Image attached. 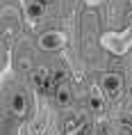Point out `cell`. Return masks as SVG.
<instances>
[{
	"mask_svg": "<svg viewBox=\"0 0 132 135\" xmlns=\"http://www.w3.org/2000/svg\"><path fill=\"white\" fill-rule=\"evenodd\" d=\"M100 46L112 55H125L132 48V28H125V32H103Z\"/></svg>",
	"mask_w": 132,
	"mask_h": 135,
	"instance_id": "6da1fadb",
	"label": "cell"
},
{
	"mask_svg": "<svg viewBox=\"0 0 132 135\" xmlns=\"http://www.w3.org/2000/svg\"><path fill=\"white\" fill-rule=\"evenodd\" d=\"M66 46V35L59 32V30H48L39 37V48L48 50V53H55V50H62Z\"/></svg>",
	"mask_w": 132,
	"mask_h": 135,
	"instance_id": "7a4b0ae2",
	"label": "cell"
},
{
	"mask_svg": "<svg viewBox=\"0 0 132 135\" xmlns=\"http://www.w3.org/2000/svg\"><path fill=\"white\" fill-rule=\"evenodd\" d=\"M121 87H123V78L118 73H105L103 76V89L107 96H116L121 92Z\"/></svg>",
	"mask_w": 132,
	"mask_h": 135,
	"instance_id": "3957f363",
	"label": "cell"
},
{
	"mask_svg": "<svg viewBox=\"0 0 132 135\" xmlns=\"http://www.w3.org/2000/svg\"><path fill=\"white\" fill-rule=\"evenodd\" d=\"M46 2L43 0H32V2H28V7H25V14H28V21L32 23V25H36V23L41 21L43 12H46V7H43Z\"/></svg>",
	"mask_w": 132,
	"mask_h": 135,
	"instance_id": "277c9868",
	"label": "cell"
},
{
	"mask_svg": "<svg viewBox=\"0 0 132 135\" xmlns=\"http://www.w3.org/2000/svg\"><path fill=\"white\" fill-rule=\"evenodd\" d=\"M9 108H12V112H14L16 117H23V114L28 112V99H25L21 92H14L9 96Z\"/></svg>",
	"mask_w": 132,
	"mask_h": 135,
	"instance_id": "5b68a950",
	"label": "cell"
},
{
	"mask_svg": "<svg viewBox=\"0 0 132 135\" xmlns=\"http://www.w3.org/2000/svg\"><path fill=\"white\" fill-rule=\"evenodd\" d=\"M89 108L93 110V112H100L105 108V99L103 94L98 92V87H91V94H89Z\"/></svg>",
	"mask_w": 132,
	"mask_h": 135,
	"instance_id": "8992f818",
	"label": "cell"
},
{
	"mask_svg": "<svg viewBox=\"0 0 132 135\" xmlns=\"http://www.w3.org/2000/svg\"><path fill=\"white\" fill-rule=\"evenodd\" d=\"M55 99H57L59 105H68V103H71V89H68V87H59L57 94H55Z\"/></svg>",
	"mask_w": 132,
	"mask_h": 135,
	"instance_id": "52a82bcc",
	"label": "cell"
},
{
	"mask_svg": "<svg viewBox=\"0 0 132 135\" xmlns=\"http://www.w3.org/2000/svg\"><path fill=\"white\" fill-rule=\"evenodd\" d=\"M46 78H48V71H46V69H39V71L34 73V83H39L41 87L48 85V83H46Z\"/></svg>",
	"mask_w": 132,
	"mask_h": 135,
	"instance_id": "ba28073f",
	"label": "cell"
},
{
	"mask_svg": "<svg viewBox=\"0 0 132 135\" xmlns=\"http://www.w3.org/2000/svg\"><path fill=\"white\" fill-rule=\"evenodd\" d=\"M66 135H87V124H77V126L71 128Z\"/></svg>",
	"mask_w": 132,
	"mask_h": 135,
	"instance_id": "9c48e42d",
	"label": "cell"
},
{
	"mask_svg": "<svg viewBox=\"0 0 132 135\" xmlns=\"http://www.w3.org/2000/svg\"><path fill=\"white\" fill-rule=\"evenodd\" d=\"M9 73V50H5V66H2V78H7Z\"/></svg>",
	"mask_w": 132,
	"mask_h": 135,
	"instance_id": "30bf717a",
	"label": "cell"
},
{
	"mask_svg": "<svg viewBox=\"0 0 132 135\" xmlns=\"http://www.w3.org/2000/svg\"><path fill=\"white\" fill-rule=\"evenodd\" d=\"M84 2H87L89 7H98V5H103L105 0H84Z\"/></svg>",
	"mask_w": 132,
	"mask_h": 135,
	"instance_id": "8fae6325",
	"label": "cell"
},
{
	"mask_svg": "<svg viewBox=\"0 0 132 135\" xmlns=\"http://www.w3.org/2000/svg\"><path fill=\"white\" fill-rule=\"evenodd\" d=\"M43 2H52V0H43Z\"/></svg>",
	"mask_w": 132,
	"mask_h": 135,
	"instance_id": "7c38bea8",
	"label": "cell"
},
{
	"mask_svg": "<svg viewBox=\"0 0 132 135\" xmlns=\"http://www.w3.org/2000/svg\"><path fill=\"white\" fill-rule=\"evenodd\" d=\"M130 2H132V0H130Z\"/></svg>",
	"mask_w": 132,
	"mask_h": 135,
	"instance_id": "4fadbf2b",
	"label": "cell"
}]
</instances>
